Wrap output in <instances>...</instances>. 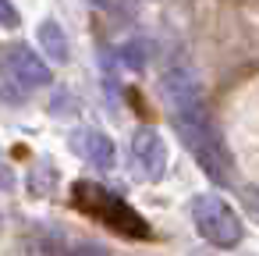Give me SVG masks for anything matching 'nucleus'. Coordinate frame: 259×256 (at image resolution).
Here are the masks:
<instances>
[{
    "instance_id": "1",
    "label": "nucleus",
    "mask_w": 259,
    "mask_h": 256,
    "mask_svg": "<svg viewBox=\"0 0 259 256\" xmlns=\"http://www.w3.org/2000/svg\"><path fill=\"white\" fill-rule=\"evenodd\" d=\"M174 125H178V132H181V142L195 153L199 167H202L213 181H220V185L234 181L231 150H227L224 135L213 128V121H209V114H206V103H195V107L174 111Z\"/></svg>"
},
{
    "instance_id": "2",
    "label": "nucleus",
    "mask_w": 259,
    "mask_h": 256,
    "mask_svg": "<svg viewBox=\"0 0 259 256\" xmlns=\"http://www.w3.org/2000/svg\"><path fill=\"white\" fill-rule=\"evenodd\" d=\"M192 221H195V231L217 249H234L241 242V217L213 192H202L192 199Z\"/></svg>"
},
{
    "instance_id": "3",
    "label": "nucleus",
    "mask_w": 259,
    "mask_h": 256,
    "mask_svg": "<svg viewBox=\"0 0 259 256\" xmlns=\"http://www.w3.org/2000/svg\"><path fill=\"white\" fill-rule=\"evenodd\" d=\"M4 64H8V71L15 75V82H18L25 93H29V89H47V86L54 82L50 64H47L32 47H25V43L11 47V50H8V57H4Z\"/></svg>"
},
{
    "instance_id": "4",
    "label": "nucleus",
    "mask_w": 259,
    "mask_h": 256,
    "mask_svg": "<svg viewBox=\"0 0 259 256\" xmlns=\"http://www.w3.org/2000/svg\"><path fill=\"white\" fill-rule=\"evenodd\" d=\"M132 157L139 164V174L156 181L163 174V167H167V142H163V135L156 128H139L132 135Z\"/></svg>"
},
{
    "instance_id": "5",
    "label": "nucleus",
    "mask_w": 259,
    "mask_h": 256,
    "mask_svg": "<svg viewBox=\"0 0 259 256\" xmlns=\"http://www.w3.org/2000/svg\"><path fill=\"white\" fill-rule=\"evenodd\" d=\"M160 93H163V100H167L170 111H185V107L206 103V100H202V86H199V79H195L188 68H170V71L160 79Z\"/></svg>"
},
{
    "instance_id": "6",
    "label": "nucleus",
    "mask_w": 259,
    "mask_h": 256,
    "mask_svg": "<svg viewBox=\"0 0 259 256\" xmlns=\"http://www.w3.org/2000/svg\"><path fill=\"white\" fill-rule=\"evenodd\" d=\"M75 150L89 160V164H96V167H114V160H117V150H114V142H110V135H103L100 128H85V132H78L75 135Z\"/></svg>"
},
{
    "instance_id": "7",
    "label": "nucleus",
    "mask_w": 259,
    "mask_h": 256,
    "mask_svg": "<svg viewBox=\"0 0 259 256\" xmlns=\"http://www.w3.org/2000/svg\"><path fill=\"white\" fill-rule=\"evenodd\" d=\"M36 43H39V50L50 57V61H57V64H64L68 57H71V47H68V36H64V29L54 22V18H47L39 29H36Z\"/></svg>"
},
{
    "instance_id": "8",
    "label": "nucleus",
    "mask_w": 259,
    "mask_h": 256,
    "mask_svg": "<svg viewBox=\"0 0 259 256\" xmlns=\"http://www.w3.org/2000/svg\"><path fill=\"white\" fill-rule=\"evenodd\" d=\"M64 252H68V245H64V235L61 231L39 228L29 238V256H64Z\"/></svg>"
},
{
    "instance_id": "9",
    "label": "nucleus",
    "mask_w": 259,
    "mask_h": 256,
    "mask_svg": "<svg viewBox=\"0 0 259 256\" xmlns=\"http://www.w3.org/2000/svg\"><path fill=\"white\" fill-rule=\"evenodd\" d=\"M0 96H4L8 103H22V100L29 96V93L15 82V75L8 71V64H0Z\"/></svg>"
},
{
    "instance_id": "10",
    "label": "nucleus",
    "mask_w": 259,
    "mask_h": 256,
    "mask_svg": "<svg viewBox=\"0 0 259 256\" xmlns=\"http://www.w3.org/2000/svg\"><path fill=\"white\" fill-rule=\"evenodd\" d=\"M22 25V15L11 0H0V29H18Z\"/></svg>"
},
{
    "instance_id": "11",
    "label": "nucleus",
    "mask_w": 259,
    "mask_h": 256,
    "mask_svg": "<svg viewBox=\"0 0 259 256\" xmlns=\"http://www.w3.org/2000/svg\"><path fill=\"white\" fill-rule=\"evenodd\" d=\"M64 256H110V252H107V245H100V242H78V245L68 249Z\"/></svg>"
},
{
    "instance_id": "12",
    "label": "nucleus",
    "mask_w": 259,
    "mask_h": 256,
    "mask_svg": "<svg viewBox=\"0 0 259 256\" xmlns=\"http://www.w3.org/2000/svg\"><path fill=\"white\" fill-rule=\"evenodd\" d=\"M142 47L139 43H128V47H121V61L128 64V68H142L146 64V54H139Z\"/></svg>"
},
{
    "instance_id": "13",
    "label": "nucleus",
    "mask_w": 259,
    "mask_h": 256,
    "mask_svg": "<svg viewBox=\"0 0 259 256\" xmlns=\"http://www.w3.org/2000/svg\"><path fill=\"white\" fill-rule=\"evenodd\" d=\"M15 171H11V164H0V192H11L15 189Z\"/></svg>"
},
{
    "instance_id": "14",
    "label": "nucleus",
    "mask_w": 259,
    "mask_h": 256,
    "mask_svg": "<svg viewBox=\"0 0 259 256\" xmlns=\"http://www.w3.org/2000/svg\"><path fill=\"white\" fill-rule=\"evenodd\" d=\"M93 4H100V8H103V4H107V0H93Z\"/></svg>"
}]
</instances>
